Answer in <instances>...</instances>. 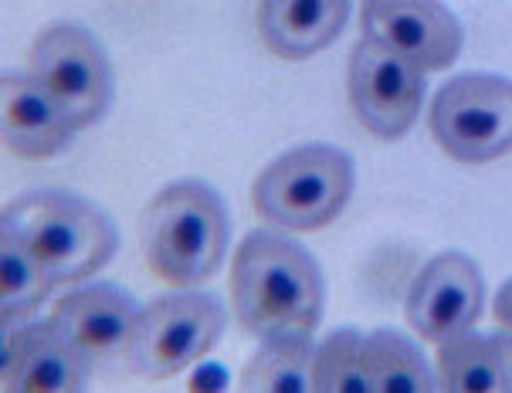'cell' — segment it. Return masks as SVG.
Instances as JSON below:
<instances>
[{
	"mask_svg": "<svg viewBox=\"0 0 512 393\" xmlns=\"http://www.w3.org/2000/svg\"><path fill=\"white\" fill-rule=\"evenodd\" d=\"M51 278L38 258L21 244V238L0 227V312L4 319H24L45 302L51 292Z\"/></svg>",
	"mask_w": 512,
	"mask_h": 393,
	"instance_id": "18",
	"label": "cell"
},
{
	"mask_svg": "<svg viewBox=\"0 0 512 393\" xmlns=\"http://www.w3.org/2000/svg\"><path fill=\"white\" fill-rule=\"evenodd\" d=\"M496 319L512 333V278L499 288V295H496Z\"/></svg>",
	"mask_w": 512,
	"mask_h": 393,
	"instance_id": "21",
	"label": "cell"
},
{
	"mask_svg": "<svg viewBox=\"0 0 512 393\" xmlns=\"http://www.w3.org/2000/svg\"><path fill=\"white\" fill-rule=\"evenodd\" d=\"M140 312L143 309L123 288L89 285L58 299L48 319L72 339V346L85 360L92 366H102L129 349Z\"/></svg>",
	"mask_w": 512,
	"mask_h": 393,
	"instance_id": "12",
	"label": "cell"
},
{
	"mask_svg": "<svg viewBox=\"0 0 512 393\" xmlns=\"http://www.w3.org/2000/svg\"><path fill=\"white\" fill-rule=\"evenodd\" d=\"M28 72L55 92L78 129L92 126L112 102V65L99 41L78 24H55L28 51Z\"/></svg>",
	"mask_w": 512,
	"mask_h": 393,
	"instance_id": "7",
	"label": "cell"
},
{
	"mask_svg": "<svg viewBox=\"0 0 512 393\" xmlns=\"http://www.w3.org/2000/svg\"><path fill=\"white\" fill-rule=\"evenodd\" d=\"M0 227L21 238L55 285L89 278L109 265L119 248V234L109 217L89 200L62 190L17 197L4 207Z\"/></svg>",
	"mask_w": 512,
	"mask_h": 393,
	"instance_id": "3",
	"label": "cell"
},
{
	"mask_svg": "<svg viewBox=\"0 0 512 393\" xmlns=\"http://www.w3.org/2000/svg\"><path fill=\"white\" fill-rule=\"evenodd\" d=\"M363 370L370 393H431L438 390L435 370L407 336L380 329L363 339Z\"/></svg>",
	"mask_w": 512,
	"mask_h": 393,
	"instance_id": "16",
	"label": "cell"
},
{
	"mask_svg": "<svg viewBox=\"0 0 512 393\" xmlns=\"http://www.w3.org/2000/svg\"><path fill=\"white\" fill-rule=\"evenodd\" d=\"M360 34L421 68L441 72L462 51V24L441 0H363Z\"/></svg>",
	"mask_w": 512,
	"mask_h": 393,
	"instance_id": "9",
	"label": "cell"
},
{
	"mask_svg": "<svg viewBox=\"0 0 512 393\" xmlns=\"http://www.w3.org/2000/svg\"><path fill=\"white\" fill-rule=\"evenodd\" d=\"M323 275L292 238L251 231L231 261V302L241 329L258 339L312 333L323 319Z\"/></svg>",
	"mask_w": 512,
	"mask_h": 393,
	"instance_id": "1",
	"label": "cell"
},
{
	"mask_svg": "<svg viewBox=\"0 0 512 393\" xmlns=\"http://www.w3.org/2000/svg\"><path fill=\"white\" fill-rule=\"evenodd\" d=\"M224 333V305L207 292H173L146 305L129 339V366L150 380L187 370Z\"/></svg>",
	"mask_w": 512,
	"mask_h": 393,
	"instance_id": "6",
	"label": "cell"
},
{
	"mask_svg": "<svg viewBox=\"0 0 512 393\" xmlns=\"http://www.w3.org/2000/svg\"><path fill=\"white\" fill-rule=\"evenodd\" d=\"M4 99V146L21 160H48L78 133L68 109L31 72H7L0 82Z\"/></svg>",
	"mask_w": 512,
	"mask_h": 393,
	"instance_id": "13",
	"label": "cell"
},
{
	"mask_svg": "<svg viewBox=\"0 0 512 393\" xmlns=\"http://www.w3.org/2000/svg\"><path fill=\"white\" fill-rule=\"evenodd\" d=\"M431 136L458 163H492L512 153V82L455 75L431 102Z\"/></svg>",
	"mask_w": 512,
	"mask_h": 393,
	"instance_id": "5",
	"label": "cell"
},
{
	"mask_svg": "<svg viewBox=\"0 0 512 393\" xmlns=\"http://www.w3.org/2000/svg\"><path fill=\"white\" fill-rule=\"evenodd\" d=\"M353 194V160L336 146L309 143L282 153L255 180L251 204L268 224L316 231L343 214Z\"/></svg>",
	"mask_w": 512,
	"mask_h": 393,
	"instance_id": "4",
	"label": "cell"
},
{
	"mask_svg": "<svg viewBox=\"0 0 512 393\" xmlns=\"http://www.w3.org/2000/svg\"><path fill=\"white\" fill-rule=\"evenodd\" d=\"M312 333H275L248 356L238 387L245 393H306L312 390Z\"/></svg>",
	"mask_w": 512,
	"mask_h": 393,
	"instance_id": "15",
	"label": "cell"
},
{
	"mask_svg": "<svg viewBox=\"0 0 512 393\" xmlns=\"http://www.w3.org/2000/svg\"><path fill=\"white\" fill-rule=\"evenodd\" d=\"M346 17L350 0H262L258 34L272 55L302 61L340 38Z\"/></svg>",
	"mask_w": 512,
	"mask_h": 393,
	"instance_id": "14",
	"label": "cell"
},
{
	"mask_svg": "<svg viewBox=\"0 0 512 393\" xmlns=\"http://www.w3.org/2000/svg\"><path fill=\"white\" fill-rule=\"evenodd\" d=\"M438 390L448 393H499L502 366L492 339L462 333L438 343Z\"/></svg>",
	"mask_w": 512,
	"mask_h": 393,
	"instance_id": "17",
	"label": "cell"
},
{
	"mask_svg": "<svg viewBox=\"0 0 512 393\" xmlns=\"http://www.w3.org/2000/svg\"><path fill=\"white\" fill-rule=\"evenodd\" d=\"M363 339L357 329H340L316 346L312 360V390L319 393H370L363 370Z\"/></svg>",
	"mask_w": 512,
	"mask_h": 393,
	"instance_id": "19",
	"label": "cell"
},
{
	"mask_svg": "<svg viewBox=\"0 0 512 393\" xmlns=\"http://www.w3.org/2000/svg\"><path fill=\"white\" fill-rule=\"evenodd\" d=\"M350 106L377 139H401L418 122L424 102V72L414 61L363 38L350 55Z\"/></svg>",
	"mask_w": 512,
	"mask_h": 393,
	"instance_id": "8",
	"label": "cell"
},
{
	"mask_svg": "<svg viewBox=\"0 0 512 393\" xmlns=\"http://www.w3.org/2000/svg\"><path fill=\"white\" fill-rule=\"evenodd\" d=\"M228 211L201 180H180L150 200L140 221L143 255L173 288H194L221 268L228 251Z\"/></svg>",
	"mask_w": 512,
	"mask_h": 393,
	"instance_id": "2",
	"label": "cell"
},
{
	"mask_svg": "<svg viewBox=\"0 0 512 393\" xmlns=\"http://www.w3.org/2000/svg\"><path fill=\"white\" fill-rule=\"evenodd\" d=\"M492 343H496L499 366H502V390L512 393V333H499V336H492Z\"/></svg>",
	"mask_w": 512,
	"mask_h": 393,
	"instance_id": "20",
	"label": "cell"
},
{
	"mask_svg": "<svg viewBox=\"0 0 512 393\" xmlns=\"http://www.w3.org/2000/svg\"><path fill=\"white\" fill-rule=\"evenodd\" d=\"M482 305L485 278L479 265L462 251H445L431 258L414 278L407 295V322L428 343H448L462 333H472Z\"/></svg>",
	"mask_w": 512,
	"mask_h": 393,
	"instance_id": "10",
	"label": "cell"
},
{
	"mask_svg": "<svg viewBox=\"0 0 512 393\" xmlns=\"http://www.w3.org/2000/svg\"><path fill=\"white\" fill-rule=\"evenodd\" d=\"M92 363L51 319L4 336V393H75Z\"/></svg>",
	"mask_w": 512,
	"mask_h": 393,
	"instance_id": "11",
	"label": "cell"
}]
</instances>
